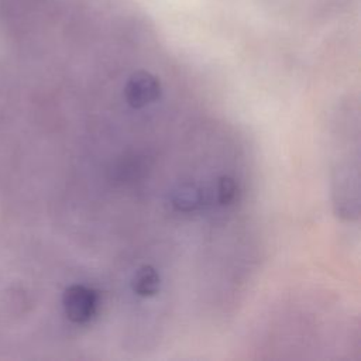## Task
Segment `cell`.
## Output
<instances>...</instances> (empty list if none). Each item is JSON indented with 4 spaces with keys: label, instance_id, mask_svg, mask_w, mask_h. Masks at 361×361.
<instances>
[{
    "label": "cell",
    "instance_id": "6da1fadb",
    "mask_svg": "<svg viewBox=\"0 0 361 361\" xmlns=\"http://www.w3.org/2000/svg\"><path fill=\"white\" fill-rule=\"evenodd\" d=\"M63 309L68 319L73 323L90 322L99 309V295L94 289L85 285H71L63 292Z\"/></svg>",
    "mask_w": 361,
    "mask_h": 361
},
{
    "label": "cell",
    "instance_id": "7a4b0ae2",
    "mask_svg": "<svg viewBox=\"0 0 361 361\" xmlns=\"http://www.w3.org/2000/svg\"><path fill=\"white\" fill-rule=\"evenodd\" d=\"M161 93L162 87L158 78L147 71L134 72L124 86V97L134 109H141L157 102Z\"/></svg>",
    "mask_w": 361,
    "mask_h": 361
},
{
    "label": "cell",
    "instance_id": "3957f363",
    "mask_svg": "<svg viewBox=\"0 0 361 361\" xmlns=\"http://www.w3.org/2000/svg\"><path fill=\"white\" fill-rule=\"evenodd\" d=\"M133 290L141 298L155 296L161 286V276L152 265H141L131 279Z\"/></svg>",
    "mask_w": 361,
    "mask_h": 361
},
{
    "label": "cell",
    "instance_id": "277c9868",
    "mask_svg": "<svg viewBox=\"0 0 361 361\" xmlns=\"http://www.w3.org/2000/svg\"><path fill=\"white\" fill-rule=\"evenodd\" d=\"M200 193L199 189L193 185L185 183L180 185L172 195V203L178 210L190 212L199 206Z\"/></svg>",
    "mask_w": 361,
    "mask_h": 361
},
{
    "label": "cell",
    "instance_id": "5b68a950",
    "mask_svg": "<svg viewBox=\"0 0 361 361\" xmlns=\"http://www.w3.org/2000/svg\"><path fill=\"white\" fill-rule=\"evenodd\" d=\"M235 195H237V183H235V180L231 176H227V175L220 176L219 182H217V199H219V203L223 204V206L230 204L235 199Z\"/></svg>",
    "mask_w": 361,
    "mask_h": 361
}]
</instances>
